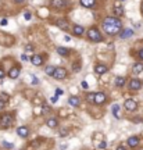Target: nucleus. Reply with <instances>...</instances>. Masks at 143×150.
Returning <instances> with one entry per match:
<instances>
[{"mask_svg":"<svg viewBox=\"0 0 143 150\" xmlns=\"http://www.w3.org/2000/svg\"><path fill=\"white\" fill-rule=\"evenodd\" d=\"M72 70H74V72H78V71L81 70V64H78V63H75L74 66H72Z\"/></svg>","mask_w":143,"mask_h":150,"instance_id":"nucleus-30","label":"nucleus"},{"mask_svg":"<svg viewBox=\"0 0 143 150\" xmlns=\"http://www.w3.org/2000/svg\"><path fill=\"white\" fill-rule=\"evenodd\" d=\"M63 95H64V90H63V89H60V88H57L56 89V96L58 97V96H63Z\"/></svg>","mask_w":143,"mask_h":150,"instance_id":"nucleus-31","label":"nucleus"},{"mask_svg":"<svg viewBox=\"0 0 143 150\" xmlns=\"http://www.w3.org/2000/svg\"><path fill=\"white\" fill-rule=\"evenodd\" d=\"M0 25H3V27L7 25V19H6V18H4V19H2V21H0Z\"/></svg>","mask_w":143,"mask_h":150,"instance_id":"nucleus-37","label":"nucleus"},{"mask_svg":"<svg viewBox=\"0 0 143 150\" xmlns=\"http://www.w3.org/2000/svg\"><path fill=\"white\" fill-rule=\"evenodd\" d=\"M125 81L126 79L124 78V76H117V78H115V85H117L118 88H122L125 85Z\"/></svg>","mask_w":143,"mask_h":150,"instance_id":"nucleus-18","label":"nucleus"},{"mask_svg":"<svg viewBox=\"0 0 143 150\" xmlns=\"http://www.w3.org/2000/svg\"><path fill=\"white\" fill-rule=\"evenodd\" d=\"M46 125H47L49 128H56L57 125H58V122H57V120H56V118H50V120H47Z\"/></svg>","mask_w":143,"mask_h":150,"instance_id":"nucleus-20","label":"nucleus"},{"mask_svg":"<svg viewBox=\"0 0 143 150\" xmlns=\"http://www.w3.org/2000/svg\"><path fill=\"white\" fill-rule=\"evenodd\" d=\"M68 103H69V106H72V107H78L81 102H79V99L76 96H71L68 99Z\"/></svg>","mask_w":143,"mask_h":150,"instance_id":"nucleus-14","label":"nucleus"},{"mask_svg":"<svg viewBox=\"0 0 143 150\" xmlns=\"http://www.w3.org/2000/svg\"><path fill=\"white\" fill-rule=\"evenodd\" d=\"M83 32H85V29H83L82 25H74V35H76V36H82Z\"/></svg>","mask_w":143,"mask_h":150,"instance_id":"nucleus-17","label":"nucleus"},{"mask_svg":"<svg viewBox=\"0 0 143 150\" xmlns=\"http://www.w3.org/2000/svg\"><path fill=\"white\" fill-rule=\"evenodd\" d=\"M14 2H17L18 4H21V3H24V2H25V0H14Z\"/></svg>","mask_w":143,"mask_h":150,"instance_id":"nucleus-45","label":"nucleus"},{"mask_svg":"<svg viewBox=\"0 0 143 150\" xmlns=\"http://www.w3.org/2000/svg\"><path fill=\"white\" fill-rule=\"evenodd\" d=\"M42 111H43V114H44V113H49V111H50V107H49V106H46V104H43V106H42Z\"/></svg>","mask_w":143,"mask_h":150,"instance_id":"nucleus-33","label":"nucleus"},{"mask_svg":"<svg viewBox=\"0 0 143 150\" xmlns=\"http://www.w3.org/2000/svg\"><path fill=\"white\" fill-rule=\"evenodd\" d=\"M31 63L34 64V66H36V67H39V66H42V64H43V58L40 57V56H36V54H35L34 57L31 58Z\"/></svg>","mask_w":143,"mask_h":150,"instance_id":"nucleus-12","label":"nucleus"},{"mask_svg":"<svg viewBox=\"0 0 143 150\" xmlns=\"http://www.w3.org/2000/svg\"><path fill=\"white\" fill-rule=\"evenodd\" d=\"M38 83H39V79L34 76V79H32V85H38Z\"/></svg>","mask_w":143,"mask_h":150,"instance_id":"nucleus-36","label":"nucleus"},{"mask_svg":"<svg viewBox=\"0 0 143 150\" xmlns=\"http://www.w3.org/2000/svg\"><path fill=\"white\" fill-rule=\"evenodd\" d=\"M17 133H18V136H21V138H27L28 135H29V129H28L27 127H20L17 129Z\"/></svg>","mask_w":143,"mask_h":150,"instance_id":"nucleus-10","label":"nucleus"},{"mask_svg":"<svg viewBox=\"0 0 143 150\" xmlns=\"http://www.w3.org/2000/svg\"><path fill=\"white\" fill-rule=\"evenodd\" d=\"M117 150H125L124 146H120V147H117Z\"/></svg>","mask_w":143,"mask_h":150,"instance_id":"nucleus-47","label":"nucleus"},{"mask_svg":"<svg viewBox=\"0 0 143 150\" xmlns=\"http://www.w3.org/2000/svg\"><path fill=\"white\" fill-rule=\"evenodd\" d=\"M136 107H138V103L135 102V100H132V99L125 100V108H126L128 111H133V110H136Z\"/></svg>","mask_w":143,"mask_h":150,"instance_id":"nucleus-6","label":"nucleus"},{"mask_svg":"<svg viewBox=\"0 0 143 150\" xmlns=\"http://www.w3.org/2000/svg\"><path fill=\"white\" fill-rule=\"evenodd\" d=\"M95 96H96V93H88L86 100H88V102H93V103H95Z\"/></svg>","mask_w":143,"mask_h":150,"instance_id":"nucleus-27","label":"nucleus"},{"mask_svg":"<svg viewBox=\"0 0 143 150\" xmlns=\"http://www.w3.org/2000/svg\"><path fill=\"white\" fill-rule=\"evenodd\" d=\"M96 4V0H81V6L86 7V9H92Z\"/></svg>","mask_w":143,"mask_h":150,"instance_id":"nucleus-11","label":"nucleus"},{"mask_svg":"<svg viewBox=\"0 0 143 150\" xmlns=\"http://www.w3.org/2000/svg\"><path fill=\"white\" fill-rule=\"evenodd\" d=\"M131 36H133V31L129 29V28H126V29H124L120 34V38L121 39H128V38H131Z\"/></svg>","mask_w":143,"mask_h":150,"instance_id":"nucleus-9","label":"nucleus"},{"mask_svg":"<svg viewBox=\"0 0 143 150\" xmlns=\"http://www.w3.org/2000/svg\"><path fill=\"white\" fill-rule=\"evenodd\" d=\"M139 58H142V60H143V49H142L140 51H139Z\"/></svg>","mask_w":143,"mask_h":150,"instance_id":"nucleus-40","label":"nucleus"},{"mask_svg":"<svg viewBox=\"0 0 143 150\" xmlns=\"http://www.w3.org/2000/svg\"><path fill=\"white\" fill-rule=\"evenodd\" d=\"M54 71H56V68L53 67V66H47L46 68H44V72H46V75H51V76H53Z\"/></svg>","mask_w":143,"mask_h":150,"instance_id":"nucleus-23","label":"nucleus"},{"mask_svg":"<svg viewBox=\"0 0 143 150\" xmlns=\"http://www.w3.org/2000/svg\"><path fill=\"white\" fill-rule=\"evenodd\" d=\"M2 78H4V71L0 70V79H2Z\"/></svg>","mask_w":143,"mask_h":150,"instance_id":"nucleus-39","label":"nucleus"},{"mask_svg":"<svg viewBox=\"0 0 143 150\" xmlns=\"http://www.w3.org/2000/svg\"><path fill=\"white\" fill-rule=\"evenodd\" d=\"M142 13H143V4H142Z\"/></svg>","mask_w":143,"mask_h":150,"instance_id":"nucleus-48","label":"nucleus"},{"mask_svg":"<svg viewBox=\"0 0 143 150\" xmlns=\"http://www.w3.org/2000/svg\"><path fill=\"white\" fill-rule=\"evenodd\" d=\"M106 102V95L104 92H97L96 96H95V103L96 104H103Z\"/></svg>","mask_w":143,"mask_h":150,"instance_id":"nucleus-7","label":"nucleus"},{"mask_svg":"<svg viewBox=\"0 0 143 150\" xmlns=\"http://www.w3.org/2000/svg\"><path fill=\"white\" fill-rule=\"evenodd\" d=\"M18 75H20V68H17V67L11 68V70L9 71V76H10L11 79H15V78H18Z\"/></svg>","mask_w":143,"mask_h":150,"instance_id":"nucleus-13","label":"nucleus"},{"mask_svg":"<svg viewBox=\"0 0 143 150\" xmlns=\"http://www.w3.org/2000/svg\"><path fill=\"white\" fill-rule=\"evenodd\" d=\"M57 27H60L61 29H65V28L68 27V22L65 21V19H58V21H57Z\"/></svg>","mask_w":143,"mask_h":150,"instance_id":"nucleus-24","label":"nucleus"},{"mask_svg":"<svg viewBox=\"0 0 143 150\" xmlns=\"http://www.w3.org/2000/svg\"><path fill=\"white\" fill-rule=\"evenodd\" d=\"M53 76H54L56 79H64L65 76H67V70L65 68H56L54 74H53Z\"/></svg>","mask_w":143,"mask_h":150,"instance_id":"nucleus-5","label":"nucleus"},{"mask_svg":"<svg viewBox=\"0 0 143 150\" xmlns=\"http://www.w3.org/2000/svg\"><path fill=\"white\" fill-rule=\"evenodd\" d=\"M132 71L135 72V74H140V72L143 71V64H142V63H136V64L133 66V70H132Z\"/></svg>","mask_w":143,"mask_h":150,"instance_id":"nucleus-19","label":"nucleus"},{"mask_svg":"<svg viewBox=\"0 0 143 150\" xmlns=\"http://www.w3.org/2000/svg\"><path fill=\"white\" fill-rule=\"evenodd\" d=\"M114 14H117V15H122V14H124V9H122L120 4H115V7H114Z\"/></svg>","mask_w":143,"mask_h":150,"instance_id":"nucleus-22","label":"nucleus"},{"mask_svg":"<svg viewBox=\"0 0 143 150\" xmlns=\"http://www.w3.org/2000/svg\"><path fill=\"white\" fill-rule=\"evenodd\" d=\"M121 28H122V22L115 17H107L103 19V29L106 34L115 35L121 31Z\"/></svg>","mask_w":143,"mask_h":150,"instance_id":"nucleus-1","label":"nucleus"},{"mask_svg":"<svg viewBox=\"0 0 143 150\" xmlns=\"http://www.w3.org/2000/svg\"><path fill=\"white\" fill-rule=\"evenodd\" d=\"M4 103H6L4 100H2V99H0V110H2L3 107H4Z\"/></svg>","mask_w":143,"mask_h":150,"instance_id":"nucleus-38","label":"nucleus"},{"mask_svg":"<svg viewBox=\"0 0 143 150\" xmlns=\"http://www.w3.org/2000/svg\"><path fill=\"white\" fill-rule=\"evenodd\" d=\"M57 102V97H51V103H56Z\"/></svg>","mask_w":143,"mask_h":150,"instance_id":"nucleus-46","label":"nucleus"},{"mask_svg":"<svg viewBox=\"0 0 143 150\" xmlns=\"http://www.w3.org/2000/svg\"><path fill=\"white\" fill-rule=\"evenodd\" d=\"M64 40H65V42H69V40H71V38H69V36H65Z\"/></svg>","mask_w":143,"mask_h":150,"instance_id":"nucleus-43","label":"nucleus"},{"mask_svg":"<svg viewBox=\"0 0 143 150\" xmlns=\"http://www.w3.org/2000/svg\"><path fill=\"white\" fill-rule=\"evenodd\" d=\"M88 36H89V39L92 40V42H100L101 40V35H100V32L96 29V28H90V29L88 31Z\"/></svg>","mask_w":143,"mask_h":150,"instance_id":"nucleus-2","label":"nucleus"},{"mask_svg":"<svg viewBox=\"0 0 143 150\" xmlns=\"http://www.w3.org/2000/svg\"><path fill=\"white\" fill-rule=\"evenodd\" d=\"M111 111H113V114L117 117V118H120V114H118V111H120V106L118 104H114L113 108H111Z\"/></svg>","mask_w":143,"mask_h":150,"instance_id":"nucleus-25","label":"nucleus"},{"mask_svg":"<svg viewBox=\"0 0 143 150\" xmlns=\"http://www.w3.org/2000/svg\"><path fill=\"white\" fill-rule=\"evenodd\" d=\"M82 88L83 89H88V83L86 82H82Z\"/></svg>","mask_w":143,"mask_h":150,"instance_id":"nucleus-41","label":"nucleus"},{"mask_svg":"<svg viewBox=\"0 0 143 150\" xmlns=\"http://www.w3.org/2000/svg\"><path fill=\"white\" fill-rule=\"evenodd\" d=\"M57 53H58L60 56H68V53H69V50L67 47H57Z\"/></svg>","mask_w":143,"mask_h":150,"instance_id":"nucleus-21","label":"nucleus"},{"mask_svg":"<svg viewBox=\"0 0 143 150\" xmlns=\"http://www.w3.org/2000/svg\"><path fill=\"white\" fill-rule=\"evenodd\" d=\"M68 135V131L67 129H60V138H65Z\"/></svg>","mask_w":143,"mask_h":150,"instance_id":"nucleus-29","label":"nucleus"},{"mask_svg":"<svg viewBox=\"0 0 143 150\" xmlns=\"http://www.w3.org/2000/svg\"><path fill=\"white\" fill-rule=\"evenodd\" d=\"M95 71H96V74H99V75H103L107 72V67L106 66H101V64H99V66H96L95 67Z\"/></svg>","mask_w":143,"mask_h":150,"instance_id":"nucleus-16","label":"nucleus"},{"mask_svg":"<svg viewBox=\"0 0 143 150\" xmlns=\"http://www.w3.org/2000/svg\"><path fill=\"white\" fill-rule=\"evenodd\" d=\"M21 60H22V61H25V63H27V61H29L31 58H28V56H27V54H22V56H21Z\"/></svg>","mask_w":143,"mask_h":150,"instance_id":"nucleus-34","label":"nucleus"},{"mask_svg":"<svg viewBox=\"0 0 143 150\" xmlns=\"http://www.w3.org/2000/svg\"><path fill=\"white\" fill-rule=\"evenodd\" d=\"M106 146H107V143H106V142L103 140V142H100V143H99V149H104Z\"/></svg>","mask_w":143,"mask_h":150,"instance_id":"nucleus-35","label":"nucleus"},{"mask_svg":"<svg viewBox=\"0 0 143 150\" xmlns=\"http://www.w3.org/2000/svg\"><path fill=\"white\" fill-rule=\"evenodd\" d=\"M142 88V81L138 78H133L129 81V89L131 90H139Z\"/></svg>","mask_w":143,"mask_h":150,"instance_id":"nucleus-4","label":"nucleus"},{"mask_svg":"<svg viewBox=\"0 0 143 150\" xmlns=\"http://www.w3.org/2000/svg\"><path fill=\"white\" fill-rule=\"evenodd\" d=\"M24 18H25L27 21H29V19H31V13H29V11H25V13H24Z\"/></svg>","mask_w":143,"mask_h":150,"instance_id":"nucleus-32","label":"nucleus"},{"mask_svg":"<svg viewBox=\"0 0 143 150\" xmlns=\"http://www.w3.org/2000/svg\"><path fill=\"white\" fill-rule=\"evenodd\" d=\"M138 145H139V138L131 136L129 139H128V146H131V147H136Z\"/></svg>","mask_w":143,"mask_h":150,"instance_id":"nucleus-15","label":"nucleus"},{"mask_svg":"<svg viewBox=\"0 0 143 150\" xmlns=\"http://www.w3.org/2000/svg\"><path fill=\"white\" fill-rule=\"evenodd\" d=\"M0 124H2V127L4 128H9L13 125V117H11V114H6L2 117V120H0Z\"/></svg>","mask_w":143,"mask_h":150,"instance_id":"nucleus-3","label":"nucleus"},{"mask_svg":"<svg viewBox=\"0 0 143 150\" xmlns=\"http://www.w3.org/2000/svg\"><path fill=\"white\" fill-rule=\"evenodd\" d=\"M27 50H28V51L32 50V46H31V44H28V46H27Z\"/></svg>","mask_w":143,"mask_h":150,"instance_id":"nucleus-44","label":"nucleus"},{"mask_svg":"<svg viewBox=\"0 0 143 150\" xmlns=\"http://www.w3.org/2000/svg\"><path fill=\"white\" fill-rule=\"evenodd\" d=\"M60 149H61V150H65V149H67V145H61Z\"/></svg>","mask_w":143,"mask_h":150,"instance_id":"nucleus-42","label":"nucleus"},{"mask_svg":"<svg viewBox=\"0 0 143 150\" xmlns=\"http://www.w3.org/2000/svg\"><path fill=\"white\" fill-rule=\"evenodd\" d=\"M0 99H2V100H4V102H9L10 96L7 95V93H4V92H0Z\"/></svg>","mask_w":143,"mask_h":150,"instance_id":"nucleus-26","label":"nucleus"},{"mask_svg":"<svg viewBox=\"0 0 143 150\" xmlns=\"http://www.w3.org/2000/svg\"><path fill=\"white\" fill-rule=\"evenodd\" d=\"M2 146H3V147H6V149L14 147V145H13V143H9V142H2Z\"/></svg>","mask_w":143,"mask_h":150,"instance_id":"nucleus-28","label":"nucleus"},{"mask_svg":"<svg viewBox=\"0 0 143 150\" xmlns=\"http://www.w3.org/2000/svg\"><path fill=\"white\" fill-rule=\"evenodd\" d=\"M51 6L54 9H63V7L67 6V2L65 0H51Z\"/></svg>","mask_w":143,"mask_h":150,"instance_id":"nucleus-8","label":"nucleus"}]
</instances>
